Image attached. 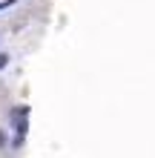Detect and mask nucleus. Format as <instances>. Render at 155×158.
Returning <instances> with one entry per match:
<instances>
[{
	"label": "nucleus",
	"mask_w": 155,
	"mask_h": 158,
	"mask_svg": "<svg viewBox=\"0 0 155 158\" xmlns=\"http://www.w3.org/2000/svg\"><path fill=\"white\" fill-rule=\"evenodd\" d=\"M6 63H9V58H6V55H0V69H3Z\"/></svg>",
	"instance_id": "nucleus-2"
},
{
	"label": "nucleus",
	"mask_w": 155,
	"mask_h": 158,
	"mask_svg": "<svg viewBox=\"0 0 155 158\" xmlns=\"http://www.w3.org/2000/svg\"><path fill=\"white\" fill-rule=\"evenodd\" d=\"M14 0H0V9H6V6H12Z\"/></svg>",
	"instance_id": "nucleus-1"
}]
</instances>
